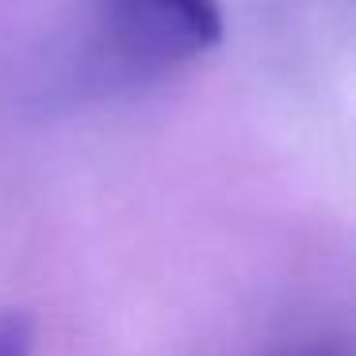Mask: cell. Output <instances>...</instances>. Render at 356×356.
Masks as SVG:
<instances>
[{"label":"cell","instance_id":"obj_1","mask_svg":"<svg viewBox=\"0 0 356 356\" xmlns=\"http://www.w3.org/2000/svg\"><path fill=\"white\" fill-rule=\"evenodd\" d=\"M81 77L96 92L138 88L215 50L222 0H85Z\"/></svg>","mask_w":356,"mask_h":356},{"label":"cell","instance_id":"obj_2","mask_svg":"<svg viewBox=\"0 0 356 356\" xmlns=\"http://www.w3.org/2000/svg\"><path fill=\"white\" fill-rule=\"evenodd\" d=\"M268 356H353L348 353V341L341 333H299V337H287L272 348Z\"/></svg>","mask_w":356,"mask_h":356},{"label":"cell","instance_id":"obj_3","mask_svg":"<svg viewBox=\"0 0 356 356\" xmlns=\"http://www.w3.org/2000/svg\"><path fill=\"white\" fill-rule=\"evenodd\" d=\"M31 322L27 314H4L0 318V356H31Z\"/></svg>","mask_w":356,"mask_h":356}]
</instances>
